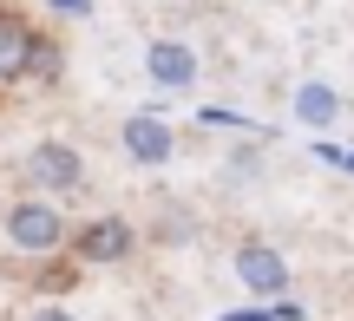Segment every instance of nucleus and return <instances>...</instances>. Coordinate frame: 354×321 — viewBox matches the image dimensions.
I'll return each instance as SVG.
<instances>
[{
    "label": "nucleus",
    "mask_w": 354,
    "mask_h": 321,
    "mask_svg": "<svg viewBox=\"0 0 354 321\" xmlns=\"http://www.w3.org/2000/svg\"><path fill=\"white\" fill-rule=\"evenodd\" d=\"M0 236H7L13 256H59V249L73 243V223H66V210L53 204V197L26 191V197H13V204L0 210Z\"/></svg>",
    "instance_id": "f257e3e1"
},
{
    "label": "nucleus",
    "mask_w": 354,
    "mask_h": 321,
    "mask_svg": "<svg viewBox=\"0 0 354 321\" xmlns=\"http://www.w3.org/2000/svg\"><path fill=\"white\" fill-rule=\"evenodd\" d=\"M26 184H33L39 197H79L86 191V151H79L73 138H33V151H26Z\"/></svg>",
    "instance_id": "f03ea898"
},
{
    "label": "nucleus",
    "mask_w": 354,
    "mask_h": 321,
    "mask_svg": "<svg viewBox=\"0 0 354 321\" xmlns=\"http://www.w3.org/2000/svg\"><path fill=\"white\" fill-rule=\"evenodd\" d=\"M73 262L79 269H118V262H131V249H138V230H131L125 217H86V223H73Z\"/></svg>",
    "instance_id": "7ed1b4c3"
},
{
    "label": "nucleus",
    "mask_w": 354,
    "mask_h": 321,
    "mask_svg": "<svg viewBox=\"0 0 354 321\" xmlns=\"http://www.w3.org/2000/svg\"><path fill=\"white\" fill-rule=\"evenodd\" d=\"M118 144H125V157H131L138 171H165V164H177V125L165 118V105H138V112H125Z\"/></svg>",
    "instance_id": "20e7f679"
},
{
    "label": "nucleus",
    "mask_w": 354,
    "mask_h": 321,
    "mask_svg": "<svg viewBox=\"0 0 354 321\" xmlns=\"http://www.w3.org/2000/svg\"><path fill=\"white\" fill-rule=\"evenodd\" d=\"M230 269H236V282H243L250 302H276V295H289V282H295L289 256H282L276 243H263V236H243L236 256H230Z\"/></svg>",
    "instance_id": "39448f33"
},
{
    "label": "nucleus",
    "mask_w": 354,
    "mask_h": 321,
    "mask_svg": "<svg viewBox=\"0 0 354 321\" xmlns=\"http://www.w3.org/2000/svg\"><path fill=\"white\" fill-rule=\"evenodd\" d=\"M145 79H151L158 92H190V86L203 79V59H197L190 39L158 33V39H145Z\"/></svg>",
    "instance_id": "423d86ee"
},
{
    "label": "nucleus",
    "mask_w": 354,
    "mask_h": 321,
    "mask_svg": "<svg viewBox=\"0 0 354 321\" xmlns=\"http://www.w3.org/2000/svg\"><path fill=\"white\" fill-rule=\"evenodd\" d=\"M53 66H59V52L46 46V39L33 33L26 20H13V13H0V79H46Z\"/></svg>",
    "instance_id": "0eeeda50"
},
{
    "label": "nucleus",
    "mask_w": 354,
    "mask_h": 321,
    "mask_svg": "<svg viewBox=\"0 0 354 321\" xmlns=\"http://www.w3.org/2000/svg\"><path fill=\"white\" fill-rule=\"evenodd\" d=\"M289 112H295L302 131H335L348 118V92L328 86V79H302V86L289 92Z\"/></svg>",
    "instance_id": "6e6552de"
},
{
    "label": "nucleus",
    "mask_w": 354,
    "mask_h": 321,
    "mask_svg": "<svg viewBox=\"0 0 354 321\" xmlns=\"http://www.w3.org/2000/svg\"><path fill=\"white\" fill-rule=\"evenodd\" d=\"M197 118H203V125H216V131H236V125H243V131H256L250 118H243V112H230V105H203Z\"/></svg>",
    "instance_id": "1a4fd4ad"
},
{
    "label": "nucleus",
    "mask_w": 354,
    "mask_h": 321,
    "mask_svg": "<svg viewBox=\"0 0 354 321\" xmlns=\"http://www.w3.org/2000/svg\"><path fill=\"white\" fill-rule=\"evenodd\" d=\"M269 321H308V309L295 295H276V302H269Z\"/></svg>",
    "instance_id": "9d476101"
},
{
    "label": "nucleus",
    "mask_w": 354,
    "mask_h": 321,
    "mask_svg": "<svg viewBox=\"0 0 354 321\" xmlns=\"http://www.w3.org/2000/svg\"><path fill=\"white\" fill-rule=\"evenodd\" d=\"M26 321H79V315L66 309V302H33V309H26Z\"/></svg>",
    "instance_id": "9b49d317"
},
{
    "label": "nucleus",
    "mask_w": 354,
    "mask_h": 321,
    "mask_svg": "<svg viewBox=\"0 0 354 321\" xmlns=\"http://www.w3.org/2000/svg\"><path fill=\"white\" fill-rule=\"evenodd\" d=\"M216 321H269V302H243V309H223Z\"/></svg>",
    "instance_id": "f8f14e48"
},
{
    "label": "nucleus",
    "mask_w": 354,
    "mask_h": 321,
    "mask_svg": "<svg viewBox=\"0 0 354 321\" xmlns=\"http://www.w3.org/2000/svg\"><path fill=\"white\" fill-rule=\"evenodd\" d=\"M46 7L59 13V20H86V13H92V0H46Z\"/></svg>",
    "instance_id": "ddd939ff"
},
{
    "label": "nucleus",
    "mask_w": 354,
    "mask_h": 321,
    "mask_svg": "<svg viewBox=\"0 0 354 321\" xmlns=\"http://www.w3.org/2000/svg\"><path fill=\"white\" fill-rule=\"evenodd\" d=\"M342 171H348V177H354V151H342Z\"/></svg>",
    "instance_id": "4468645a"
}]
</instances>
